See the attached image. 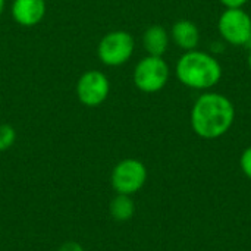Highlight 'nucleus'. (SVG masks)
Instances as JSON below:
<instances>
[{
    "label": "nucleus",
    "instance_id": "obj_1",
    "mask_svg": "<svg viewBox=\"0 0 251 251\" xmlns=\"http://www.w3.org/2000/svg\"><path fill=\"white\" fill-rule=\"evenodd\" d=\"M235 119L232 101L219 93L201 94L191 109V128L204 138L215 140L225 135Z\"/></svg>",
    "mask_w": 251,
    "mask_h": 251
},
{
    "label": "nucleus",
    "instance_id": "obj_2",
    "mask_svg": "<svg viewBox=\"0 0 251 251\" xmlns=\"http://www.w3.org/2000/svg\"><path fill=\"white\" fill-rule=\"evenodd\" d=\"M179 82L193 90H209L222 78V66L213 56L200 50L185 51L175 68Z\"/></svg>",
    "mask_w": 251,
    "mask_h": 251
},
{
    "label": "nucleus",
    "instance_id": "obj_3",
    "mask_svg": "<svg viewBox=\"0 0 251 251\" xmlns=\"http://www.w3.org/2000/svg\"><path fill=\"white\" fill-rule=\"evenodd\" d=\"M134 37L124 29L104 34L97 44V57L104 66L116 68L125 65L134 54Z\"/></svg>",
    "mask_w": 251,
    "mask_h": 251
},
{
    "label": "nucleus",
    "instance_id": "obj_4",
    "mask_svg": "<svg viewBox=\"0 0 251 251\" xmlns=\"http://www.w3.org/2000/svg\"><path fill=\"white\" fill-rule=\"evenodd\" d=\"M132 78L135 87L140 91L146 94H153L160 91L168 84L169 66L163 57L147 54L137 63Z\"/></svg>",
    "mask_w": 251,
    "mask_h": 251
},
{
    "label": "nucleus",
    "instance_id": "obj_5",
    "mask_svg": "<svg viewBox=\"0 0 251 251\" xmlns=\"http://www.w3.org/2000/svg\"><path fill=\"white\" fill-rule=\"evenodd\" d=\"M110 182L116 194L132 196L146 185L147 168L137 159H124L113 168Z\"/></svg>",
    "mask_w": 251,
    "mask_h": 251
},
{
    "label": "nucleus",
    "instance_id": "obj_6",
    "mask_svg": "<svg viewBox=\"0 0 251 251\" xmlns=\"http://www.w3.org/2000/svg\"><path fill=\"white\" fill-rule=\"evenodd\" d=\"M75 94L82 106L99 107L107 100L110 94V81L104 72L88 69L78 78Z\"/></svg>",
    "mask_w": 251,
    "mask_h": 251
},
{
    "label": "nucleus",
    "instance_id": "obj_7",
    "mask_svg": "<svg viewBox=\"0 0 251 251\" xmlns=\"http://www.w3.org/2000/svg\"><path fill=\"white\" fill-rule=\"evenodd\" d=\"M218 29L229 44L247 46L251 43V18L243 7L226 9L219 18Z\"/></svg>",
    "mask_w": 251,
    "mask_h": 251
},
{
    "label": "nucleus",
    "instance_id": "obj_8",
    "mask_svg": "<svg viewBox=\"0 0 251 251\" xmlns=\"http://www.w3.org/2000/svg\"><path fill=\"white\" fill-rule=\"evenodd\" d=\"M10 13L19 26L32 28L46 18L47 3L46 0H13Z\"/></svg>",
    "mask_w": 251,
    "mask_h": 251
},
{
    "label": "nucleus",
    "instance_id": "obj_9",
    "mask_svg": "<svg viewBox=\"0 0 251 251\" xmlns=\"http://www.w3.org/2000/svg\"><path fill=\"white\" fill-rule=\"evenodd\" d=\"M171 37H172L174 43L185 51L196 50V47L199 46V41H200L199 28L196 26L194 22H191L188 19L176 21L172 26Z\"/></svg>",
    "mask_w": 251,
    "mask_h": 251
},
{
    "label": "nucleus",
    "instance_id": "obj_10",
    "mask_svg": "<svg viewBox=\"0 0 251 251\" xmlns=\"http://www.w3.org/2000/svg\"><path fill=\"white\" fill-rule=\"evenodd\" d=\"M143 46L149 56L163 57V54L166 53L168 46H169L168 31L162 25L149 26L143 34Z\"/></svg>",
    "mask_w": 251,
    "mask_h": 251
},
{
    "label": "nucleus",
    "instance_id": "obj_11",
    "mask_svg": "<svg viewBox=\"0 0 251 251\" xmlns=\"http://www.w3.org/2000/svg\"><path fill=\"white\" fill-rule=\"evenodd\" d=\"M110 216L118 222H126L129 221L135 213V203L131 196L125 194H116L113 200L110 201Z\"/></svg>",
    "mask_w": 251,
    "mask_h": 251
},
{
    "label": "nucleus",
    "instance_id": "obj_12",
    "mask_svg": "<svg viewBox=\"0 0 251 251\" xmlns=\"http://www.w3.org/2000/svg\"><path fill=\"white\" fill-rule=\"evenodd\" d=\"M16 141V131L9 124H0V151H7Z\"/></svg>",
    "mask_w": 251,
    "mask_h": 251
},
{
    "label": "nucleus",
    "instance_id": "obj_13",
    "mask_svg": "<svg viewBox=\"0 0 251 251\" xmlns=\"http://www.w3.org/2000/svg\"><path fill=\"white\" fill-rule=\"evenodd\" d=\"M240 166H241V171L244 172V175L249 179H251V146L243 151L241 159H240Z\"/></svg>",
    "mask_w": 251,
    "mask_h": 251
},
{
    "label": "nucleus",
    "instance_id": "obj_14",
    "mask_svg": "<svg viewBox=\"0 0 251 251\" xmlns=\"http://www.w3.org/2000/svg\"><path fill=\"white\" fill-rule=\"evenodd\" d=\"M57 251H85V250H84V247H82L79 243H76V241H68V243L62 244Z\"/></svg>",
    "mask_w": 251,
    "mask_h": 251
},
{
    "label": "nucleus",
    "instance_id": "obj_15",
    "mask_svg": "<svg viewBox=\"0 0 251 251\" xmlns=\"http://www.w3.org/2000/svg\"><path fill=\"white\" fill-rule=\"evenodd\" d=\"M249 0H221V3L226 7V9H237V7H243Z\"/></svg>",
    "mask_w": 251,
    "mask_h": 251
},
{
    "label": "nucleus",
    "instance_id": "obj_16",
    "mask_svg": "<svg viewBox=\"0 0 251 251\" xmlns=\"http://www.w3.org/2000/svg\"><path fill=\"white\" fill-rule=\"evenodd\" d=\"M4 6H6V0H0V16L4 12Z\"/></svg>",
    "mask_w": 251,
    "mask_h": 251
},
{
    "label": "nucleus",
    "instance_id": "obj_17",
    "mask_svg": "<svg viewBox=\"0 0 251 251\" xmlns=\"http://www.w3.org/2000/svg\"><path fill=\"white\" fill-rule=\"evenodd\" d=\"M249 68H250V71H251V51H250V54H249Z\"/></svg>",
    "mask_w": 251,
    "mask_h": 251
}]
</instances>
